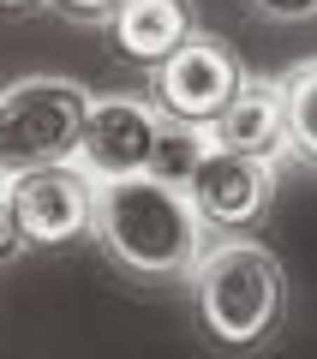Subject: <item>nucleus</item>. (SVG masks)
I'll return each mask as SVG.
<instances>
[{"label":"nucleus","instance_id":"nucleus-12","mask_svg":"<svg viewBox=\"0 0 317 359\" xmlns=\"http://www.w3.org/2000/svg\"><path fill=\"white\" fill-rule=\"evenodd\" d=\"M245 6H257V13L276 18V25H299V18H317V0H245Z\"/></svg>","mask_w":317,"mask_h":359},{"label":"nucleus","instance_id":"nucleus-5","mask_svg":"<svg viewBox=\"0 0 317 359\" xmlns=\"http://www.w3.org/2000/svg\"><path fill=\"white\" fill-rule=\"evenodd\" d=\"M6 216H13L18 240L36 245V252H60L96 233V186L66 168H30L13 174V192H6Z\"/></svg>","mask_w":317,"mask_h":359},{"label":"nucleus","instance_id":"nucleus-1","mask_svg":"<svg viewBox=\"0 0 317 359\" xmlns=\"http://www.w3.org/2000/svg\"><path fill=\"white\" fill-rule=\"evenodd\" d=\"M96 240L108 264L144 287H180L198 276V257L210 252L186 192L162 180H114L96 186Z\"/></svg>","mask_w":317,"mask_h":359},{"label":"nucleus","instance_id":"nucleus-10","mask_svg":"<svg viewBox=\"0 0 317 359\" xmlns=\"http://www.w3.org/2000/svg\"><path fill=\"white\" fill-rule=\"evenodd\" d=\"M281 96H288V156L317 168V60L293 66Z\"/></svg>","mask_w":317,"mask_h":359},{"label":"nucleus","instance_id":"nucleus-2","mask_svg":"<svg viewBox=\"0 0 317 359\" xmlns=\"http://www.w3.org/2000/svg\"><path fill=\"white\" fill-rule=\"evenodd\" d=\"M191 299H198V330L210 341L228 353H252L281 330L288 282H281V264L257 240H216L198 257Z\"/></svg>","mask_w":317,"mask_h":359},{"label":"nucleus","instance_id":"nucleus-14","mask_svg":"<svg viewBox=\"0 0 317 359\" xmlns=\"http://www.w3.org/2000/svg\"><path fill=\"white\" fill-rule=\"evenodd\" d=\"M25 252V240H18V228H13V216L0 210V264H13V257Z\"/></svg>","mask_w":317,"mask_h":359},{"label":"nucleus","instance_id":"nucleus-8","mask_svg":"<svg viewBox=\"0 0 317 359\" xmlns=\"http://www.w3.org/2000/svg\"><path fill=\"white\" fill-rule=\"evenodd\" d=\"M102 36L120 66L156 72L198 36V13H191V0H120V13L102 25Z\"/></svg>","mask_w":317,"mask_h":359},{"label":"nucleus","instance_id":"nucleus-4","mask_svg":"<svg viewBox=\"0 0 317 359\" xmlns=\"http://www.w3.org/2000/svg\"><path fill=\"white\" fill-rule=\"evenodd\" d=\"M240 90H245V66L234 60L228 42L191 36L174 60H162L150 72V96H144V102H150L162 120H174V126L210 132L222 114H228V102L240 96Z\"/></svg>","mask_w":317,"mask_h":359},{"label":"nucleus","instance_id":"nucleus-11","mask_svg":"<svg viewBox=\"0 0 317 359\" xmlns=\"http://www.w3.org/2000/svg\"><path fill=\"white\" fill-rule=\"evenodd\" d=\"M203 150H210L203 132L162 120V138H156V156H150V180H162V186H180V192H186V180H191V168L203 162Z\"/></svg>","mask_w":317,"mask_h":359},{"label":"nucleus","instance_id":"nucleus-7","mask_svg":"<svg viewBox=\"0 0 317 359\" xmlns=\"http://www.w3.org/2000/svg\"><path fill=\"white\" fill-rule=\"evenodd\" d=\"M156 138H162V114L138 96H108V102H90L84 138H78L72 168L90 186H114V180H138L150 174Z\"/></svg>","mask_w":317,"mask_h":359},{"label":"nucleus","instance_id":"nucleus-3","mask_svg":"<svg viewBox=\"0 0 317 359\" xmlns=\"http://www.w3.org/2000/svg\"><path fill=\"white\" fill-rule=\"evenodd\" d=\"M90 120V96L72 78H25L0 90V168L30 174V168H66L78 156Z\"/></svg>","mask_w":317,"mask_h":359},{"label":"nucleus","instance_id":"nucleus-16","mask_svg":"<svg viewBox=\"0 0 317 359\" xmlns=\"http://www.w3.org/2000/svg\"><path fill=\"white\" fill-rule=\"evenodd\" d=\"M6 192H13V174H6V168H0V210H6Z\"/></svg>","mask_w":317,"mask_h":359},{"label":"nucleus","instance_id":"nucleus-6","mask_svg":"<svg viewBox=\"0 0 317 359\" xmlns=\"http://www.w3.org/2000/svg\"><path fill=\"white\" fill-rule=\"evenodd\" d=\"M269 198H276V168L234 156V150H203V162L186 180V204L198 216L203 240L210 233L216 240H245L269 216Z\"/></svg>","mask_w":317,"mask_h":359},{"label":"nucleus","instance_id":"nucleus-13","mask_svg":"<svg viewBox=\"0 0 317 359\" xmlns=\"http://www.w3.org/2000/svg\"><path fill=\"white\" fill-rule=\"evenodd\" d=\"M66 18H78V25H108V18L120 13V0H54Z\"/></svg>","mask_w":317,"mask_h":359},{"label":"nucleus","instance_id":"nucleus-15","mask_svg":"<svg viewBox=\"0 0 317 359\" xmlns=\"http://www.w3.org/2000/svg\"><path fill=\"white\" fill-rule=\"evenodd\" d=\"M36 6H48V0H0V13H36Z\"/></svg>","mask_w":317,"mask_h":359},{"label":"nucleus","instance_id":"nucleus-9","mask_svg":"<svg viewBox=\"0 0 317 359\" xmlns=\"http://www.w3.org/2000/svg\"><path fill=\"white\" fill-rule=\"evenodd\" d=\"M203 138H210V150H234V156L276 168L288 156V96H281V84L276 78H245V90Z\"/></svg>","mask_w":317,"mask_h":359}]
</instances>
